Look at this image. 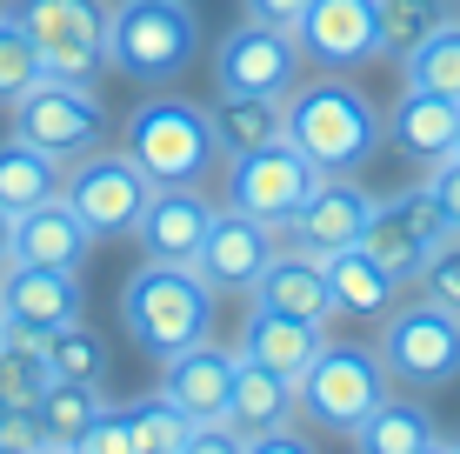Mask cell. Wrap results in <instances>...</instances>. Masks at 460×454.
Returning <instances> with one entry per match:
<instances>
[{"label":"cell","mask_w":460,"mask_h":454,"mask_svg":"<svg viewBox=\"0 0 460 454\" xmlns=\"http://www.w3.org/2000/svg\"><path fill=\"white\" fill-rule=\"evenodd\" d=\"M280 140L307 154L321 174H360V161L387 140V120L347 81H300L280 101Z\"/></svg>","instance_id":"cell-1"},{"label":"cell","mask_w":460,"mask_h":454,"mask_svg":"<svg viewBox=\"0 0 460 454\" xmlns=\"http://www.w3.org/2000/svg\"><path fill=\"white\" fill-rule=\"evenodd\" d=\"M120 321L154 361L181 354L187 341H208L214 321V288L200 280V268L187 261H140L120 288Z\"/></svg>","instance_id":"cell-2"},{"label":"cell","mask_w":460,"mask_h":454,"mask_svg":"<svg viewBox=\"0 0 460 454\" xmlns=\"http://www.w3.org/2000/svg\"><path fill=\"white\" fill-rule=\"evenodd\" d=\"M127 154L140 161V174L154 187H200L208 167L220 161L214 154V128H208V107L194 101H140L127 114Z\"/></svg>","instance_id":"cell-3"},{"label":"cell","mask_w":460,"mask_h":454,"mask_svg":"<svg viewBox=\"0 0 460 454\" xmlns=\"http://www.w3.org/2000/svg\"><path fill=\"white\" fill-rule=\"evenodd\" d=\"M7 13L27 27L47 81L93 87V74L107 67V7L101 0H13Z\"/></svg>","instance_id":"cell-4"},{"label":"cell","mask_w":460,"mask_h":454,"mask_svg":"<svg viewBox=\"0 0 460 454\" xmlns=\"http://www.w3.org/2000/svg\"><path fill=\"white\" fill-rule=\"evenodd\" d=\"M374 354H380V368H387L394 387H414V395L447 387L460 374V315H447V307H434V301H407V307L394 301Z\"/></svg>","instance_id":"cell-5"},{"label":"cell","mask_w":460,"mask_h":454,"mask_svg":"<svg viewBox=\"0 0 460 454\" xmlns=\"http://www.w3.org/2000/svg\"><path fill=\"white\" fill-rule=\"evenodd\" d=\"M194 60V13L187 0H120L107 13V67L134 81H173Z\"/></svg>","instance_id":"cell-6"},{"label":"cell","mask_w":460,"mask_h":454,"mask_svg":"<svg viewBox=\"0 0 460 454\" xmlns=\"http://www.w3.org/2000/svg\"><path fill=\"white\" fill-rule=\"evenodd\" d=\"M294 395H300V408H307V421L354 434L360 421L394 395V381H387V368H380L374 348H334V341H327V354L294 381Z\"/></svg>","instance_id":"cell-7"},{"label":"cell","mask_w":460,"mask_h":454,"mask_svg":"<svg viewBox=\"0 0 460 454\" xmlns=\"http://www.w3.org/2000/svg\"><path fill=\"white\" fill-rule=\"evenodd\" d=\"M7 114H13V134H21L27 147L54 154L60 167L93 154L101 134H107V114H101V101H93V87H74V81H34Z\"/></svg>","instance_id":"cell-8"},{"label":"cell","mask_w":460,"mask_h":454,"mask_svg":"<svg viewBox=\"0 0 460 454\" xmlns=\"http://www.w3.org/2000/svg\"><path fill=\"white\" fill-rule=\"evenodd\" d=\"M147 194H154V181L140 174V161L127 147L120 154L93 147V154H81V161H67V181H60V200L87 221L93 241H107V234H134Z\"/></svg>","instance_id":"cell-9"},{"label":"cell","mask_w":460,"mask_h":454,"mask_svg":"<svg viewBox=\"0 0 460 454\" xmlns=\"http://www.w3.org/2000/svg\"><path fill=\"white\" fill-rule=\"evenodd\" d=\"M214 81L227 93H261V101H288L307 81V60H300L294 27L274 21H241L227 40L214 47Z\"/></svg>","instance_id":"cell-10"},{"label":"cell","mask_w":460,"mask_h":454,"mask_svg":"<svg viewBox=\"0 0 460 454\" xmlns=\"http://www.w3.org/2000/svg\"><path fill=\"white\" fill-rule=\"evenodd\" d=\"M321 187V167L307 161V154H294L288 140H274V147H253L241 161H227V208L253 214V221L267 227H288L300 214V200Z\"/></svg>","instance_id":"cell-11"},{"label":"cell","mask_w":460,"mask_h":454,"mask_svg":"<svg viewBox=\"0 0 460 454\" xmlns=\"http://www.w3.org/2000/svg\"><path fill=\"white\" fill-rule=\"evenodd\" d=\"M300 60L327 74H347L360 60L380 54V0H307V13L294 21Z\"/></svg>","instance_id":"cell-12"},{"label":"cell","mask_w":460,"mask_h":454,"mask_svg":"<svg viewBox=\"0 0 460 454\" xmlns=\"http://www.w3.org/2000/svg\"><path fill=\"white\" fill-rule=\"evenodd\" d=\"M274 254H280V234L267 227V221H253V214H241V208H214L208 234H200L194 268H200V280H208L214 294L220 288H241L247 294Z\"/></svg>","instance_id":"cell-13"},{"label":"cell","mask_w":460,"mask_h":454,"mask_svg":"<svg viewBox=\"0 0 460 454\" xmlns=\"http://www.w3.org/2000/svg\"><path fill=\"white\" fill-rule=\"evenodd\" d=\"M440 234L447 227H440L427 187H407V194H394V200H374L367 227H360V247H367L394 280H414V268L427 261V247H434Z\"/></svg>","instance_id":"cell-14"},{"label":"cell","mask_w":460,"mask_h":454,"mask_svg":"<svg viewBox=\"0 0 460 454\" xmlns=\"http://www.w3.org/2000/svg\"><path fill=\"white\" fill-rule=\"evenodd\" d=\"M0 315H7L13 334H34V341H47L54 327L81 321V274L7 261V268H0Z\"/></svg>","instance_id":"cell-15"},{"label":"cell","mask_w":460,"mask_h":454,"mask_svg":"<svg viewBox=\"0 0 460 454\" xmlns=\"http://www.w3.org/2000/svg\"><path fill=\"white\" fill-rule=\"evenodd\" d=\"M367 214H374V200L360 194L347 174H321V187H314V194L300 200V214L280 227V241L300 247V254H341V247L360 241Z\"/></svg>","instance_id":"cell-16"},{"label":"cell","mask_w":460,"mask_h":454,"mask_svg":"<svg viewBox=\"0 0 460 454\" xmlns=\"http://www.w3.org/2000/svg\"><path fill=\"white\" fill-rule=\"evenodd\" d=\"M234 348H214V341H187L181 354L161 361V395L181 408L194 428L208 421H227V395H234Z\"/></svg>","instance_id":"cell-17"},{"label":"cell","mask_w":460,"mask_h":454,"mask_svg":"<svg viewBox=\"0 0 460 454\" xmlns=\"http://www.w3.org/2000/svg\"><path fill=\"white\" fill-rule=\"evenodd\" d=\"M208 221H214V200L200 194V187H154L140 221H134V241H140L147 261H187V268H194Z\"/></svg>","instance_id":"cell-18"},{"label":"cell","mask_w":460,"mask_h":454,"mask_svg":"<svg viewBox=\"0 0 460 454\" xmlns=\"http://www.w3.org/2000/svg\"><path fill=\"white\" fill-rule=\"evenodd\" d=\"M247 294H253V307H261V315L334 321V288H327V268H321V254H300V247H280Z\"/></svg>","instance_id":"cell-19"},{"label":"cell","mask_w":460,"mask_h":454,"mask_svg":"<svg viewBox=\"0 0 460 454\" xmlns=\"http://www.w3.org/2000/svg\"><path fill=\"white\" fill-rule=\"evenodd\" d=\"M87 247H93V234L87 221L67 208V200H40V208H27V214H13V241H7V261H27V268H67V274H81V261H87Z\"/></svg>","instance_id":"cell-20"},{"label":"cell","mask_w":460,"mask_h":454,"mask_svg":"<svg viewBox=\"0 0 460 454\" xmlns=\"http://www.w3.org/2000/svg\"><path fill=\"white\" fill-rule=\"evenodd\" d=\"M387 140L407 154V161H420V167L447 161L454 140H460V101H447V93H427V87H407L401 107L387 114Z\"/></svg>","instance_id":"cell-21"},{"label":"cell","mask_w":460,"mask_h":454,"mask_svg":"<svg viewBox=\"0 0 460 454\" xmlns=\"http://www.w3.org/2000/svg\"><path fill=\"white\" fill-rule=\"evenodd\" d=\"M300 414V395L288 374L261 368V361H234V395H227V428L241 434V441H253V434H274V428H294Z\"/></svg>","instance_id":"cell-22"},{"label":"cell","mask_w":460,"mask_h":454,"mask_svg":"<svg viewBox=\"0 0 460 454\" xmlns=\"http://www.w3.org/2000/svg\"><path fill=\"white\" fill-rule=\"evenodd\" d=\"M241 354L261 361V368H274V374H288V381H300V374L327 354V321H288V315H261V307H253Z\"/></svg>","instance_id":"cell-23"},{"label":"cell","mask_w":460,"mask_h":454,"mask_svg":"<svg viewBox=\"0 0 460 454\" xmlns=\"http://www.w3.org/2000/svg\"><path fill=\"white\" fill-rule=\"evenodd\" d=\"M321 268H327V288H334V315L374 321V315H387V307L401 301V280L380 268V261H374L360 241L341 247V254H321Z\"/></svg>","instance_id":"cell-24"},{"label":"cell","mask_w":460,"mask_h":454,"mask_svg":"<svg viewBox=\"0 0 460 454\" xmlns=\"http://www.w3.org/2000/svg\"><path fill=\"white\" fill-rule=\"evenodd\" d=\"M208 128H214V154L241 161L253 147H274L280 140V101H261V93H214L208 107Z\"/></svg>","instance_id":"cell-25"},{"label":"cell","mask_w":460,"mask_h":454,"mask_svg":"<svg viewBox=\"0 0 460 454\" xmlns=\"http://www.w3.org/2000/svg\"><path fill=\"white\" fill-rule=\"evenodd\" d=\"M60 181H67V167H60L54 154L27 147L21 134L0 140V208L7 214H27V208H40V200H54Z\"/></svg>","instance_id":"cell-26"},{"label":"cell","mask_w":460,"mask_h":454,"mask_svg":"<svg viewBox=\"0 0 460 454\" xmlns=\"http://www.w3.org/2000/svg\"><path fill=\"white\" fill-rule=\"evenodd\" d=\"M427 441H440L434 434V414L420 408V401H401V395H387L380 408L354 428V448L360 454H420Z\"/></svg>","instance_id":"cell-27"},{"label":"cell","mask_w":460,"mask_h":454,"mask_svg":"<svg viewBox=\"0 0 460 454\" xmlns=\"http://www.w3.org/2000/svg\"><path fill=\"white\" fill-rule=\"evenodd\" d=\"M101 408H107L101 387H87V381H54V387L34 401L40 441H47V448H74V441L93 428V414H101Z\"/></svg>","instance_id":"cell-28"},{"label":"cell","mask_w":460,"mask_h":454,"mask_svg":"<svg viewBox=\"0 0 460 454\" xmlns=\"http://www.w3.org/2000/svg\"><path fill=\"white\" fill-rule=\"evenodd\" d=\"M47 387H54V368H47V341L13 334V327H7V341H0V401H7V408H34Z\"/></svg>","instance_id":"cell-29"},{"label":"cell","mask_w":460,"mask_h":454,"mask_svg":"<svg viewBox=\"0 0 460 454\" xmlns=\"http://www.w3.org/2000/svg\"><path fill=\"white\" fill-rule=\"evenodd\" d=\"M447 0H380V54L387 60H407L414 47H427L447 27Z\"/></svg>","instance_id":"cell-30"},{"label":"cell","mask_w":460,"mask_h":454,"mask_svg":"<svg viewBox=\"0 0 460 454\" xmlns=\"http://www.w3.org/2000/svg\"><path fill=\"white\" fill-rule=\"evenodd\" d=\"M47 368H54V381H87V387H101V381H107V341L93 334V327L67 321V327H54V334H47Z\"/></svg>","instance_id":"cell-31"},{"label":"cell","mask_w":460,"mask_h":454,"mask_svg":"<svg viewBox=\"0 0 460 454\" xmlns=\"http://www.w3.org/2000/svg\"><path fill=\"white\" fill-rule=\"evenodd\" d=\"M401 67H407V87H427V93L460 101V21H447L427 47H414Z\"/></svg>","instance_id":"cell-32"},{"label":"cell","mask_w":460,"mask_h":454,"mask_svg":"<svg viewBox=\"0 0 460 454\" xmlns=\"http://www.w3.org/2000/svg\"><path fill=\"white\" fill-rule=\"evenodd\" d=\"M127 434H134V454H181V441L194 434V421L173 408L167 395L140 401V408H127Z\"/></svg>","instance_id":"cell-33"},{"label":"cell","mask_w":460,"mask_h":454,"mask_svg":"<svg viewBox=\"0 0 460 454\" xmlns=\"http://www.w3.org/2000/svg\"><path fill=\"white\" fill-rule=\"evenodd\" d=\"M34 81H47L34 40H27V27L13 21V13H0V107H13Z\"/></svg>","instance_id":"cell-34"},{"label":"cell","mask_w":460,"mask_h":454,"mask_svg":"<svg viewBox=\"0 0 460 454\" xmlns=\"http://www.w3.org/2000/svg\"><path fill=\"white\" fill-rule=\"evenodd\" d=\"M414 288H420V301L460 315V234H440V241L427 247V261L414 268Z\"/></svg>","instance_id":"cell-35"},{"label":"cell","mask_w":460,"mask_h":454,"mask_svg":"<svg viewBox=\"0 0 460 454\" xmlns=\"http://www.w3.org/2000/svg\"><path fill=\"white\" fill-rule=\"evenodd\" d=\"M427 200H434V214H440V227L460 234V154H447V161H434L427 167Z\"/></svg>","instance_id":"cell-36"},{"label":"cell","mask_w":460,"mask_h":454,"mask_svg":"<svg viewBox=\"0 0 460 454\" xmlns=\"http://www.w3.org/2000/svg\"><path fill=\"white\" fill-rule=\"evenodd\" d=\"M74 454H134V434H127V408H101L93 428L74 441Z\"/></svg>","instance_id":"cell-37"},{"label":"cell","mask_w":460,"mask_h":454,"mask_svg":"<svg viewBox=\"0 0 460 454\" xmlns=\"http://www.w3.org/2000/svg\"><path fill=\"white\" fill-rule=\"evenodd\" d=\"M0 448H21V454H47L34 408H0Z\"/></svg>","instance_id":"cell-38"},{"label":"cell","mask_w":460,"mask_h":454,"mask_svg":"<svg viewBox=\"0 0 460 454\" xmlns=\"http://www.w3.org/2000/svg\"><path fill=\"white\" fill-rule=\"evenodd\" d=\"M181 454H247V441L227 428V421H208V428H194L181 441Z\"/></svg>","instance_id":"cell-39"},{"label":"cell","mask_w":460,"mask_h":454,"mask_svg":"<svg viewBox=\"0 0 460 454\" xmlns=\"http://www.w3.org/2000/svg\"><path fill=\"white\" fill-rule=\"evenodd\" d=\"M247 454H314L307 448V434H294V428H274V434H253Z\"/></svg>","instance_id":"cell-40"},{"label":"cell","mask_w":460,"mask_h":454,"mask_svg":"<svg viewBox=\"0 0 460 454\" xmlns=\"http://www.w3.org/2000/svg\"><path fill=\"white\" fill-rule=\"evenodd\" d=\"M253 21H274V27H294L300 13H307V0H247Z\"/></svg>","instance_id":"cell-41"},{"label":"cell","mask_w":460,"mask_h":454,"mask_svg":"<svg viewBox=\"0 0 460 454\" xmlns=\"http://www.w3.org/2000/svg\"><path fill=\"white\" fill-rule=\"evenodd\" d=\"M7 241H13V214L0 208V268H7Z\"/></svg>","instance_id":"cell-42"},{"label":"cell","mask_w":460,"mask_h":454,"mask_svg":"<svg viewBox=\"0 0 460 454\" xmlns=\"http://www.w3.org/2000/svg\"><path fill=\"white\" fill-rule=\"evenodd\" d=\"M420 454H454V448H440V441H427V448H420Z\"/></svg>","instance_id":"cell-43"},{"label":"cell","mask_w":460,"mask_h":454,"mask_svg":"<svg viewBox=\"0 0 460 454\" xmlns=\"http://www.w3.org/2000/svg\"><path fill=\"white\" fill-rule=\"evenodd\" d=\"M0 341H7V315H0Z\"/></svg>","instance_id":"cell-44"},{"label":"cell","mask_w":460,"mask_h":454,"mask_svg":"<svg viewBox=\"0 0 460 454\" xmlns=\"http://www.w3.org/2000/svg\"><path fill=\"white\" fill-rule=\"evenodd\" d=\"M47 454H74V448H47Z\"/></svg>","instance_id":"cell-45"},{"label":"cell","mask_w":460,"mask_h":454,"mask_svg":"<svg viewBox=\"0 0 460 454\" xmlns=\"http://www.w3.org/2000/svg\"><path fill=\"white\" fill-rule=\"evenodd\" d=\"M0 454H21V448H0Z\"/></svg>","instance_id":"cell-46"},{"label":"cell","mask_w":460,"mask_h":454,"mask_svg":"<svg viewBox=\"0 0 460 454\" xmlns=\"http://www.w3.org/2000/svg\"><path fill=\"white\" fill-rule=\"evenodd\" d=\"M454 154H460V140H454Z\"/></svg>","instance_id":"cell-47"},{"label":"cell","mask_w":460,"mask_h":454,"mask_svg":"<svg viewBox=\"0 0 460 454\" xmlns=\"http://www.w3.org/2000/svg\"><path fill=\"white\" fill-rule=\"evenodd\" d=\"M454 454H460V441H454Z\"/></svg>","instance_id":"cell-48"},{"label":"cell","mask_w":460,"mask_h":454,"mask_svg":"<svg viewBox=\"0 0 460 454\" xmlns=\"http://www.w3.org/2000/svg\"><path fill=\"white\" fill-rule=\"evenodd\" d=\"M0 408H7V401H0Z\"/></svg>","instance_id":"cell-49"}]
</instances>
